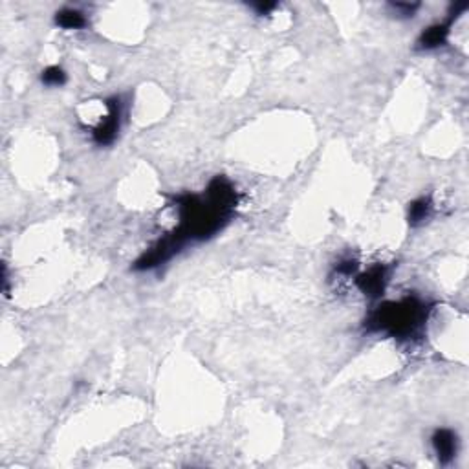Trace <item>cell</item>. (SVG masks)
<instances>
[{
  "label": "cell",
  "mask_w": 469,
  "mask_h": 469,
  "mask_svg": "<svg viewBox=\"0 0 469 469\" xmlns=\"http://www.w3.org/2000/svg\"><path fill=\"white\" fill-rule=\"evenodd\" d=\"M56 24L62 30H81L87 26V17L83 15L79 10L74 8H65V10L57 11Z\"/></svg>",
  "instance_id": "obj_6"
},
{
  "label": "cell",
  "mask_w": 469,
  "mask_h": 469,
  "mask_svg": "<svg viewBox=\"0 0 469 469\" xmlns=\"http://www.w3.org/2000/svg\"><path fill=\"white\" fill-rule=\"evenodd\" d=\"M389 277H391V270H389L387 266L377 264L373 266V268L368 271H365V273L356 275L354 282H356L357 290L361 291L363 296L370 297V299H376V297L383 296V291L387 288Z\"/></svg>",
  "instance_id": "obj_3"
},
{
  "label": "cell",
  "mask_w": 469,
  "mask_h": 469,
  "mask_svg": "<svg viewBox=\"0 0 469 469\" xmlns=\"http://www.w3.org/2000/svg\"><path fill=\"white\" fill-rule=\"evenodd\" d=\"M41 81L44 87L59 88L67 83V71L59 67H48L46 70H42Z\"/></svg>",
  "instance_id": "obj_8"
},
{
  "label": "cell",
  "mask_w": 469,
  "mask_h": 469,
  "mask_svg": "<svg viewBox=\"0 0 469 469\" xmlns=\"http://www.w3.org/2000/svg\"><path fill=\"white\" fill-rule=\"evenodd\" d=\"M449 30H451V21L442 22V24H434L431 28L423 31L418 39L420 50H436V48L444 46L445 41L449 37Z\"/></svg>",
  "instance_id": "obj_5"
},
{
  "label": "cell",
  "mask_w": 469,
  "mask_h": 469,
  "mask_svg": "<svg viewBox=\"0 0 469 469\" xmlns=\"http://www.w3.org/2000/svg\"><path fill=\"white\" fill-rule=\"evenodd\" d=\"M105 107H107V114L103 117L101 121L97 123V127L94 128V142L97 145H110L114 143V139L117 138L119 134V128H121V119H123V101L121 97H110L105 101Z\"/></svg>",
  "instance_id": "obj_2"
},
{
  "label": "cell",
  "mask_w": 469,
  "mask_h": 469,
  "mask_svg": "<svg viewBox=\"0 0 469 469\" xmlns=\"http://www.w3.org/2000/svg\"><path fill=\"white\" fill-rule=\"evenodd\" d=\"M431 445L440 464H449L459 453V436L451 429H436L431 436Z\"/></svg>",
  "instance_id": "obj_4"
},
{
  "label": "cell",
  "mask_w": 469,
  "mask_h": 469,
  "mask_svg": "<svg viewBox=\"0 0 469 469\" xmlns=\"http://www.w3.org/2000/svg\"><path fill=\"white\" fill-rule=\"evenodd\" d=\"M253 8L259 11V15H268L271 10H275L277 4H255Z\"/></svg>",
  "instance_id": "obj_10"
},
{
  "label": "cell",
  "mask_w": 469,
  "mask_h": 469,
  "mask_svg": "<svg viewBox=\"0 0 469 469\" xmlns=\"http://www.w3.org/2000/svg\"><path fill=\"white\" fill-rule=\"evenodd\" d=\"M394 11H398L400 17H413L414 11L418 10V4H403V2H398V4H391Z\"/></svg>",
  "instance_id": "obj_9"
},
{
  "label": "cell",
  "mask_w": 469,
  "mask_h": 469,
  "mask_svg": "<svg viewBox=\"0 0 469 469\" xmlns=\"http://www.w3.org/2000/svg\"><path fill=\"white\" fill-rule=\"evenodd\" d=\"M431 213H433V202H431V198L422 196V198L414 200L413 204L409 205V214H407L409 224L411 225L423 224V222L431 216Z\"/></svg>",
  "instance_id": "obj_7"
},
{
  "label": "cell",
  "mask_w": 469,
  "mask_h": 469,
  "mask_svg": "<svg viewBox=\"0 0 469 469\" xmlns=\"http://www.w3.org/2000/svg\"><path fill=\"white\" fill-rule=\"evenodd\" d=\"M431 308L418 297H405L374 308L365 319L368 334H387L394 339H413L427 321Z\"/></svg>",
  "instance_id": "obj_1"
}]
</instances>
